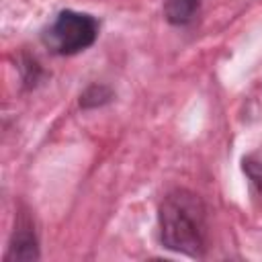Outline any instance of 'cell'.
Wrapping results in <instances>:
<instances>
[{
  "label": "cell",
  "instance_id": "cell-5",
  "mask_svg": "<svg viewBox=\"0 0 262 262\" xmlns=\"http://www.w3.org/2000/svg\"><path fill=\"white\" fill-rule=\"evenodd\" d=\"M242 168L246 172V176L252 180V184L256 186L258 192H262V147L244 156L242 160Z\"/></svg>",
  "mask_w": 262,
  "mask_h": 262
},
{
  "label": "cell",
  "instance_id": "cell-1",
  "mask_svg": "<svg viewBox=\"0 0 262 262\" xmlns=\"http://www.w3.org/2000/svg\"><path fill=\"white\" fill-rule=\"evenodd\" d=\"M160 239L162 244L178 254L199 258L207 250V209L203 201L184 188L172 190L164 196L160 211Z\"/></svg>",
  "mask_w": 262,
  "mask_h": 262
},
{
  "label": "cell",
  "instance_id": "cell-3",
  "mask_svg": "<svg viewBox=\"0 0 262 262\" xmlns=\"http://www.w3.org/2000/svg\"><path fill=\"white\" fill-rule=\"evenodd\" d=\"M37 258H39V248H37L35 227L27 213H18L6 260H37Z\"/></svg>",
  "mask_w": 262,
  "mask_h": 262
},
{
  "label": "cell",
  "instance_id": "cell-4",
  "mask_svg": "<svg viewBox=\"0 0 262 262\" xmlns=\"http://www.w3.org/2000/svg\"><path fill=\"white\" fill-rule=\"evenodd\" d=\"M201 10V0H166L164 16L170 25L184 27L190 25Z\"/></svg>",
  "mask_w": 262,
  "mask_h": 262
},
{
  "label": "cell",
  "instance_id": "cell-2",
  "mask_svg": "<svg viewBox=\"0 0 262 262\" xmlns=\"http://www.w3.org/2000/svg\"><path fill=\"white\" fill-rule=\"evenodd\" d=\"M98 37V20L76 10H61L45 29L43 43L57 55H74L88 49Z\"/></svg>",
  "mask_w": 262,
  "mask_h": 262
},
{
  "label": "cell",
  "instance_id": "cell-6",
  "mask_svg": "<svg viewBox=\"0 0 262 262\" xmlns=\"http://www.w3.org/2000/svg\"><path fill=\"white\" fill-rule=\"evenodd\" d=\"M111 100V92L104 88V86H92L86 90V94L82 96V106H96V104H102Z\"/></svg>",
  "mask_w": 262,
  "mask_h": 262
}]
</instances>
